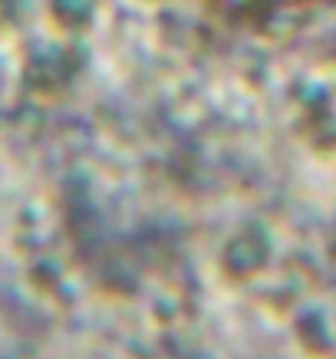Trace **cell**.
Masks as SVG:
<instances>
[{"mask_svg": "<svg viewBox=\"0 0 336 359\" xmlns=\"http://www.w3.org/2000/svg\"><path fill=\"white\" fill-rule=\"evenodd\" d=\"M314 4H323V0H208L211 11L238 23L264 20V17H274V13L300 11V7H314Z\"/></svg>", "mask_w": 336, "mask_h": 359, "instance_id": "6da1fadb", "label": "cell"}]
</instances>
